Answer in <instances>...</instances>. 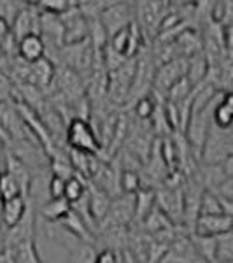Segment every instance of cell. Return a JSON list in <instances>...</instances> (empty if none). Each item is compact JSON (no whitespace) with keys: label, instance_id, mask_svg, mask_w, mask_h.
I'll use <instances>...</instances> for the list:
<instances>
[{"label":"cell","instance_id":"1","mask_svg":"<svg viewBox=\"0 0 233 263\" xmlns=\"http://www.w3.org/2000/svg\"><path fill=\"white\" fill-rule=\"evenodd\" d=\"M67 146L74 151H81L86 155L99 156L102 153V146L96 137V130L88 123V120L72 118L65 130Z\"/></svg>","mask_w":233,"mask_h":263},{"label":"cell","instance_id":"2","mask_svg":"<svg viewBox=\"0 0 233 263\" xmlns=\"http://www.w3.org/2000/svg\"><path fill=\"white\" fill-rule=\"evenodd\" d=\"M130 6H132V4H126V2H107V6L100 12L99 21L102 27H104V30L107 32L109 37H111L114 32L128 27L130 23L135 21V16H133L135 9Z\"/></svg>","mask_w":233,"mask_h":263},{"label":"cell","instance_id":"3","mask_svg":"<svg viewBox=\"0 0 233 263\" xmlns=\"http://www.w3.org/2000/svg\"><path fill=\"white\" fill-rule=\"evenodd\" d=\"M62 30H63V46L79 44L83 41H88V21L79 12L77 2L70 7L67 12L60 14Z\"/></svg>","mask_w":233,"mask_h":263},{"label":"cell","instance_id":"4","mask_svg":"<svg viewBox=\"0 0 233 263\" xmlns=\"http://www.w3.org/2000/svg\"><path fill=\"white\" fill-rule=\"evenodd\" d=\"M231 232V216H198L193 223L191 235L200 237H218L221 233Z\"/></svg>","mask_w":233,"mask_h":263},{"label":"cell","instance_id":"5","mask_svg":"<svg viewBox=\"0 0 233 263\" xmlns=\"http://www.w3.org/2000/svg\"><path fill=\"white\" fill-rule=\"evenodd\" d=\"M86 198H88V209H90L91 219L96 224V228H99V224L104 221V218L109 213L112 198L105 192H102L100 188H96L95 184H91V182H88Z\"/></svg>","mask_w":233,"mask_h":263},{"label":"cell","instance_id":"6","mask_svg":"<svg viewBox=\"0 0 233 263\" xmlns=\"http://www.w3.org/2000/svg\"><path fill=\"white\" fill-rule=\"evenodd\" d=\"M16 57H18L21 62L28 63V65L39 62L41 58L46 57L44 41H42L41 35H37V33H30V35L23 37V39H20L18 44H16Z\"/></svg>","mask_w":233,"mask_h":263},{"label":"cell","instance_id":"7","mask_svg":"<svg viewBox=\"0 0 233 263\" xmlns=\"http://www.w3.org/2000/svg\"><path fill=\"white\" fill-rule=\"evenodd\" d=\"M56 224H60L63 230L69 232L74 239L81 240V242H84V244L91 246L93 242H95V235H93V232L86 227V223H84L83 219L79 218V216L75 214L72 209L65 216H63V218Z\"/></svg>","mask_w":233,"mask_h":263},{"label":"cell","instance_id":"8","mask_svg":"<svg viewBox=\"0 0 233 263\" xmlns=\"http://www.w3.org/2000/svg\"><path fill=\"white\" fill-rule=\"evenodd\" d=\"M228 214L231 216V202L223 200L210 190H203L200 203H198V216H219Z\"/></svg>","mask_w":233,"mask_h":263},{"label":"cell","instance_id":"9","mask_svg":"<svg viewBox=\"0 0 233 263\" xmlns=\"http://www.w3.org/2000/svg\"><path fill=\"white\" fill-rule=\"evenodd\" d=\"M28 211V200L25 197H16L7 202H2L0 205V214H2V221L6 228H12L18 224L23 216Z\"/></svg>","mask_w":233,"mask_h":263},{"label":"cell","instance_id":"10","mask_svg":"<svg viewBox=\"0 0 233 263\" xmlns=\"http://www.w3.org/2000/svg\"><path fill=\"white\" fill-rule=\"evenodd\" d=\"M54 76L56 74H54L53 62L48 60L46 57L30 65V84H33V86H39V88L49 86L51 81L54 79Z\"/></svg>","mask_w":233,"mask_h":263},{"label":"cell","instance_id":"11","mask_svg":"<svg viewBox=\"0 0 233 263\" xmlns=\"http://www.w3.org/2000/svg\"><path fill=\"white\" fill-rule=\"evenodd\" d=\"M70 211V203L65 198H56V200H46L39 207L41 218H44L48 223H58L60 219Z\"/></svg>","mask_w":233,"mask_h":263},{"label":"cell","instance_id":"12","mask_svg":"<svg viewBox=\"0 0 233 263\" xmlns=\"http://www.w3.org/2000/svg\"><path fill=\"white\" fill-rule=\"evenodd\" d=\"M154 193L149 188H141L135 193V216L133 219H144L147 218V214L154 209Z\"/></svg>","mask_w":233,"mask_h":263},{"label":"cell","instance_id":"13","mask_svg":"<svg viewBox=\"0 0 233 263\" xmlns=\"http://www.w3.org/2000/svg\"><path fill=\"white\" fill-rule=\"evenodd\" d=\"M86 190H88V182L86 179L79 176H72L70 179L65 181V188H63V198L70 203H75L79 202L81 198L86 195Z\"/></svg>","mask_w":233,"mask_h":263},{"label":"cell","instance_id":"14","mask_svg":"<svg viewBox=\"0 0 233 263\" xmlns=\"http://www.w3.org/2000/svg\"><path fill=\"white\" fill-rule=\"evenodd\" d=\"M231 260H233V239H231V232H226L216 237L214 263H231Z\"/></svg>","mask_w":233,"mask_h":263},{"label":"cell","instance_id":"15","mask_svg":"<svg viewBox=\"0 0 233 263\" xmlns=\"http://www.w3.org/2000/svg\"><path fill=\"white\" fill-rule=\"evenodd\" d=\"M195 88L191 86V83L186 79V76L184 78H181L177 83H173L170 88H168V91H167V95H168V102L170 104H181V102H184L186 99H189L191 97V93H193Z\"/></svg>","mask_w":233,"mask_h":263},{"label":"cell","instance_id":"16","mask_svg":"<svg viewBox=\"0 0 233 263\" xmlns=\"http://www.w3.org/2000/svg\"><path fill=\"white\" fill-rule=\"evenodd\" d=\"M16 197H23L20 190V184L14 181V177H12L11 174H7L4 171L0 174V203L11 200V198H16Z\"/></svg>","mask_w":233,"mask_h":263},{"label":"cell","instance_id":"17","mask_svg":"<svg viewBox=\"0 0 233 263\" xmlns=\"http://www.w3.org/2000/svg\"><path fill=\"white\" fill-rule=\"evenodd\" d=\"M142 188L141 174L137 171H121L120 172V190L125 195H135Z\"/></svg>","mask_w":233,"mask_h":263},{"label":"cell","instance_id":"18","mask_svg":"<svg viewBox=\"0 0 233 263\" xmlns=\"http://www.w3.org/2000/svg\"><path fill=\"white\" fill-rule=\"evenodd\" d=\"M33 6L37 7L39 12L60 16L63 12L69 11L74 6V2H69V0H39V2H33Z\"/></svg>","mask_w":233,"mask_h":263},{"label":"cell","instance_id":"19","mask_svg":"<svg viewBox=\"0 0 233 263\" xmlns=\"http://www.w3.org/2000/svg\"><path fill=\"white\" fill-rule=\"evenodd\" d=\"M156 107H158V104L154 102V99H152L151 95H144L141 97V99H137V102H135V116L139 118L141 121H147L152 118V114H154Z\"/></svg>","mask_w":233,"mask_h":263},{"label":"cell","instance_id":"20","mask_svg":"<svg viewBox=\"0 0 233 263\" xmlns=\"http://www.w3.org/2000/svg\"><path fill=\"white\" fill-rule=\"evenodd\" d=\"M63 188H65V181L56 176H49V179H48V198L49 200L63 198Z\"/></svg>","mask_w":233,"mask_h":263},{"label":"cell","instance_id":"21","mask_svg":"<svg viewBox=\"0 0 233 263\" xmlns=\"http://www.w3.org/2000/svg\"><path fill=\"white\" fill-rule=\"evenodd\" d=\"M93 263H120V256H118V251H112V249H100L99 253H95Z\"/></svg>","mask_w":233,"mask_h":263},{"label":"cell","instance_id":"22","mask_svg":"<svg viewBox=\"0 0 233 263\" xmlns=\"http://www.w3.org/2000/svg\"><path fill=\"white\" fill-rule=\"evenodd\" d=\"M0 263H16L14 254H12L11 249H6V251L0 253Z\"/></svg>","mask_w":233,"mask_h":263}]
</instances>
